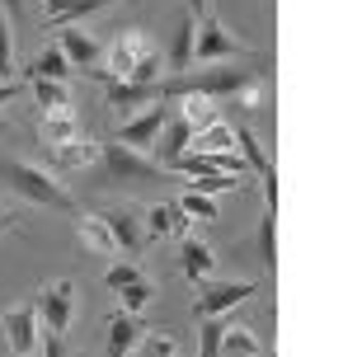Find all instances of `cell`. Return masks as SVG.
<instances>
[{"instance_id": "cell-1", "label": "cell", "mask_w": 362, "mask_h": 357, "mask_svg": "<svg viewBox=\"0 0 362 357\" xmlns=\"http://www.w3.org/2000/svg\"><path fill=\"white\" fill-rule=\"evenodd\" d=\"M250 80H264L259 66H198L184 76H160L156 94L160 99H179V94H207V99H230L235 90H245Z\"/></svg>"}, {"instance_id": "cell-2", "label": "cell", "mask_w": 362, "mask_h": 357, "mask_svg": "<svg viewBox=\"0 0 362 357\" xmlns=\"http://www.w3.org/2000/svg\"><path fill=\"white\" fill-rule=\"evenodd\" d=\"M0 174L10 179V188H19L28 202H38V207H57V212H76V198H71V188L57 179V174L38 170V165H28V160H0Z\"/></svg>"}, {"instance_id": "cell-3", "label": "cell", "mask_w": 362, "mask_h": 357, "mask_svg": "<svg viewBox=\"0 0 362 357\" xmlns=\"http://www.w3.org/2000/svg\"><path fill=\"white\" fill-rule=\"evenodd\" d=\"M99 165H104L108 179H160L165 174L156 160H146L141 151H132V146H122V141L99 146Z\"/></svg>"}, {"instance_id": "cell-4", "label": "cell", "mask_w": 362, "mask_h": 357, "mask_svg": "<svg viewBox=\"0 0 362 357\" xmlns=\"http://www.w3.org/2000/svg\"><path fill=\"white\" fill-rule=\"evenodd\" d=\"M255 282H212V278H202L198 282V320H216V315H226V310H235L240 301H250L255 296Z\"/></svg>"}, {"instance_id": "cell-5", "label": "cell", "mask_w": 362, "mask_h": 357, "mask_svg": "<svg viewBox=\"0 0 362 357\" xmlns=\"http://www.w3.org/2000/svg\"><path fill=\"white\" fill-rule=\"evenodd\" d=\"M71 310H76V282H47V287L38 291V324L47 334H62L71 329Z\"/></svg>"}, {"instance_id": "cell-6", "label": "cell", "mask_w": 362, "mask_h": 357, "mask_svg": "<svg viewBox=\"0 0 362 357\" xmlns=\"http://www.w3.org/2000/svg\"><path fill=\"white\" fill-rule=\"evenodd\" d=\"M235 57H245L240 42L230 38L216 19H202L198 38H193V62H198V66H212V62H235Z\"/></svg>"}, {"instance_id": "cell-7", "label": "cell", "mask_w": 362, "mask_h": 357, "mask_svg": "<svg viewBox=\"0 0 362 357\" xmlns=\"http://www.w3.org/2000/svg\"><path fill=\"white\" fill-rule=\"evenodd\" d=\"M146 52H156V47H151V38L141 33V28H127V33L113 42V52H108V66H104L108 80H132L136 76V62H141Z\"/></svg>"}, {"instance_id": "cell-8", "label": "cell", "mask_w": 362, "mask_h": 357, "mask_svg": "<svg viewBox=\"0 0 362 357\" xmlns=\"http://www.w3.org/2000/svg\"><path fill=\"white\" fill-rule=\"evenodd\" d=\"M5 339L14 357H28L38 348V305H14L5 310Z\"/></svg>"}, {"instance_id": "cell-9", "label": "cell", "mask_w": 362, "mask_h": 357, "mask_svg": "<svg viewBox=\"0 0 362 357\" xmlns=\"http://www.w3.org/2000/svg\"><path fill=\"white\" fill-rule=\"evenodd\" d=\"M165 118H170V108H165V104H151L146 113H136V118L122 122L118 141H122V146H132V151H146V146H156V136H160Z\"/></svg>"}, {"instance_id": "cell-10", "label": "cell", "mask_w": 362, "mask_h": 357, "mask_svg": "<svg viewBox=\"0 0 362 357\" xmlns=\"http://www.w3.org/2000/svg\"><path fill=\"white\" fill-rule=\"evenodd\" d=\"M99 216H104V226L113 230V240H118V250L136 254L141 245H146V235H141V216H136V207H108V212H99Z\"/></svg>"}, {"instance_id": "cell-11", "label": "cell", "mask_w": 362, "mask_h": 357, "mask_svg": "<svg viewBox=\"0 0 362 357\" xmlns=\"http://www.w3.org/2000/svg\"><path fill=\"white\" fill-rule=\"evenodd\" d=\"M188 141H193V127H188L179 113H175V118H165L160 136H156V151H160V160H156V165H160V170H165V165H175V160L188 151Z\"/></svg>"}, {"instance_id": "cell-12", "label": "cell", "mask_w": 362, "mask_h": 357, "mask_svg": "<svg viewBox=\"0 0 362 357\" xmlns=\"http://www.w3.org/2000/svg\"><path fill=\"white\" fill-rule=\"evenodd\" d=\"M179 268H184V278H193V282L212 278V273H216V254H212V245H202L198 235H188V240H184V250H179Z\"/></svg>"}, {"instance_id": "cell-13", "label": "cell", "mask_w": 362, "mask_h": 357, "mask_svg": "<svg viewBox=\"0 0 362 357\" xmlns=\"http://www.w3.org/2000/svg\"><path fill=\"white\" fill-rule=\"evenodd\" d=\"M193 38H198V19H193V14H184V19L175 24V42H170V62H165V66H170V76H184V71L193 66Z\"/></svg>"}, {"instance_id": "cell-14", "label": "cell", "mask_w": 362, "mask_h": 357, "mask_svg": "<svg viewBox=\"0 0 362 357\" xmlns=\"http://www.w3.org/2000/svg\"><path fill=\"white\" fill-rule=\"evenodd\" d=\"M136 344H141V320L118 310V315L108 320V357H127Z\"/></svg>"}, {"instance_id": "cell-15", "label": "cell", "mask_w": 362, "mask_h": 357, "mask_svg": "<svg viewBox=\"0 0 362 357\" xmlns=\"http://www.w3.org/2000/svg\"><path fill=\"white\" fill-rule=\"evenodd\" d=\"M193 156H221V151H235V127L226 122H207L202 132H193Z\"/></svg>"}, {"instance_id": "cell-16", "label": "cell", "mask_w": 362, "mask_h": 357, "mask_svg": "<svg viewBox=\"0 0 362 357\" xmlns=\"http://www.w3.org/2000/svg\"><path fill=\"white\" fill-rule=\"evenodd\" d=\"M42 146H66L81 136V122H76V113L71 108H62V113H42V127H38Z\"/></svg>"}, {"instance_id": "cell-17", "label": "cell", "mask_w": 362, "mask_h": 357, "mask_svg": "<svg viewBox=\"0 0 362 357\" xmlns=\"http://www.w3.org/2000/svg\"><path fill=\"white\" fill-rule=\"evenodd\" d=\"M62 52H66L71 66H94V57H99V42L90 38V33H81V28H62V42H57Z\"/></svg>"}, {"instance_id": "cell-18", "label": "cell", "mask_w": 362, "mask_h": 357, "mask_svg": "<svg viewBox=\"0 0 362 357\" xmlns=\"http://www.w3.org/2000/svg\"><path fill=\"white\" fill-rule=\"evenodd\" d=\"M151 99H160L156 85H132V80H108V104H118L122 113H132L136 104H151Z\"/></svg>"}, {"instance_id": "cell-19", "label": "cell", "mask_w": 362, "mask_h": 357, "mask_svg": "<svg viewBox=\"0 0 362 357\" xmlns=\"http://www.w3.org/2000/svg\"><path fill=\"white\" fill-rule=\"evenodd\" d=\"M259 339L250 334V324H221V357H259Z\"/></svg>"}, {"instance_id": "cell-20", "label": "cell", "mask_w": 362, "mask_h": 357, "mask_svg": "<svg viewBox=\"0 0 362 357\" xmlns=\"http://www.w3.org/2000/svg\"><path fill=\"white\" fill-rule=\"evenodd\" d=\"M141 221H146V235H151V240H165L170 230H179V221H184V212H179L175 202H151Z\"/></svg>"}, {"instance_id": "cell-21", "label": "cell", "mask_w": 362, "mask_h": 357, "mask_svg": "<svg viewBox=\"0 0 362 357\" xmlns=\"http://www.w3.org/2000/svg\"><path fill=\"white\" fill-rule=\"evenodd\" d=\"M71 76V62L62 47H47V52L33 57V66H28V80H66Z\"/></svg>"}, {"instance_id": "cell-22", "label": "cell", "mask_w": 362, "mask_h": 357, "mask_svg": "<svg viewBox=\"0 0 362 357\" xmlns=\"http://www.w3.org/2000/svg\"><path fill=\"white\" fill-rule=\"evenodd\" d=\"M113 0H47V19L52 24H71V19H85L90 10H104Z\"/></svg>"}, {"instance_id": "cell-23", "label": "cell", "mask_w": 362, "mask_h": 357, "mask_svg": "<svg viewBox=\"0 0 362 357\" xmlns=\"http://www.w3.org/2000/svg\"><path fill=\"white\" fill-rule=\"evenodd\" d=\"M179 118H184L193 132H202L207 122H216L212 118V99H207V94H179Z\"/></svg>"}, {"instance_id": "cell-24", "label": "cell", "mask_w": 362, "mask_h": 357, "mask_svg": "<svg viewBox=\"0 0 362 357\" xmlns=\"http://www.w3.org/2000/svg\"><path fill=\"white\" fill-rule=\"evenodd\" d=\"M33 94H38V108H42V113H62V108H71L66 80H33Z\"/></svg>"}, {"instance_id": "cell-25", "label": "cell", "mask_w": 362, "mask_h": 357, "mask_svg": "<svg viewBox=\"0 0 362 357\" xmlns=\"http://www.w3.org/2000/svg\"><path fill=\"white\" fill-rule=\"evenodd\" d=\"M81 240L94 254H118V240H113V230L104 226V216H85L81 221Z\"/></svg>"}, {"instance_id": "cell-26", "label": "cell", "mask_w": 362, "mask_h": 357, "mask_svg": "<svg viewBox=\"0 0 362 357\" xmlns=\"http://www.w3.org/2000/svg\"><path fill=\"white\" fill-rule=\"evenodd\" d=\"M235 146H240L245 165H250L255 174H269V170H273V165H269V156H264V141H259V136L250 132V127H240V132H235Z\"/></svg>"}, {"instance_id": "cell-27", "label": "cell", "mask_w": 362, "mask_h": 357, "mask_svg": "<svg viewBox=\"0 0 362 357\" xmlns=\"http://www.w3.org/2000/svg\"><path fill=\"white\" fill-rule=\"evenodd\" d=\"M57 151V160H62V165H71V170H81V165H94V160H99V146L94 141H81V136H76V141H66V146H52Z\"/></svg>"}, {"instance_id": "cell-28", "label": "cell", "mask_w": 362, "mask_h": 357, "mask_svg": "<svg viewBox=\"0 0 362 357\" xmlns=\"http://www.w3.org/2000/svg\"><path fill=\"white\" fill-rule=\"evenodd\" d=\"M184 216H198V221H216V202L207 198V193H198V188H188V193H179L175 202Z\"/></svg>"}, {"instance_id": "cell-29", "label": "cell", "mask_w": 362, "mask_h": 357, "mask_svg": "<svg viewBox=\"0 0 362 357\" xmlns=\"http://www.w3.org/2000/svg\"><path fill=\"white\" fill-rule=\"evenodd\" d=\"M198 357H221V320H198Z\"/></svg>"}, {"instance_id": "cell-30", "label": "cell", "mask_w": 362, "mask_h": 357, "mask_svg": "<svg viewBox=\"0 0 362 357\" xmlns=\"http://www.w3.org/2000/svg\"><path fill=\"white\" fill-rule=\"evenodd\" d=\"M118 296H122V310H127V315H136V310H141V305L156 296V287L136 278V282H127V287H118Z\"/></svg>"}, {"instance_id": "cell-31", "label": "cell", "mask_w": 362, "mask_h": 357, "mask_svg": "<svg viewBox=\"0 0 362 357\" xmlns=\"http://www.w3.org/2000/svg\"><path fill=\"white\" fill-rule=\"evenodd\" d=\"M255 250H259V264H264V268L273 273V264H278V259H273V212H264V216H259V235H255Z\"/></svg>"}, {"instance_id": "cell-32", "label": "cell", "mask_w": 362, "mask_h": 357, "mask_svg": "<svg viewBox=\"0 0 362 357\" xmlns=\"http://www.w3.org/2000/svg\"><path fill=\"white\" fill-rule=\"evenodd\" d=\"M240 184H245V179H230V174H202V179H198V184H193V188L212 198V193H230V188L240 193Z\"/></svg>"}, {"instance_id": "cell-33", "label": "cell", "mask_w": 362, "mask_h": 357, "mask_svg": "<svg viewBox=\"0 0 362 357\" xmlns=\"http://www.w3.org/2000/svg\"><path fill=\"white\" fill-rule=\"evenodd\" d=\"M136 357H175V339L170 334H151V339H141Z\"/></svg>"}, {"instance_id": "cell-34", "label": "cell", "mask_w": 362, "mask_h": 357, "mask_svg": "<svg viewBox=\"0 0 362 357\" xmlns=\"http://www.w3.org/2000/svg\"><path fill=\"white\" fill-rule=\"evenodd\" d=\"M10 71H14V42H10V19L0 10V76L10 80Z\"/></svg>"}, {"instance_id": "cell-35", "label": "cell", "mask_w": 362, "mask_h": 357, "mask_svg": "<svg viewBox=\"0 0 362 357\" xmlns=\"http://www.w3.org/2000/svg\"><path fill=\"white\" fill-rule=\"evenodd\" d=\"M156 80H160V57H156V52H146L141 62H136L132 85H156Z\"/></svg>"}, {"instance_id": "cell-36", "label": "cell", "mask_w": 362, "mask_h": 357, "mask_svg": "<svg viewBox=\"0 0 362 357\" xmlns=\"http://www.w3.org/2000/svg\"><path fill=\"white\" fill-rule=\"evenodd\" d=\"M136 278H141V273H136V264H113L104 282H108L113 291H118V287H127V282H136Z\"/></svg>"}, {"instance_id": "cell-37", "label": "cell", "mask_w": 362, "mask_h": 357, "mask_svg": "<svg viewBox=\"0 0 362 357\" xmlns=\"http://www.w3.org/2000/svg\"><path fill=\"white\" fill-rule=\"evenodd\" d=\"M47 357H66V353H62V339H57V334H47Z\"/></svg>"}, {"instance_id": "cell-38", "label": "cell", "mask_w": 362, "mask_h": 357, "mask_svg": "<svg viewBox=\"0 0 362 357\" xmlns=\"http://www.w3.org/2000/svg\"><path fill=\"white\" fill-rule=\"evenodd\" d=\"M14 90H19V85H14V80H0V104H5V99H10Z\"/></svg>"}, {"instance_id": "cell-39", "label": "cell", "mask_w": 362, "mask_h": 357, "mask_svg": "<svg viewBox=\"0 0 362 357\" xmlns=\"http://www.w3.org/2000/svg\"><path fill=\"white\" fill-rule=\"evenodd\" d=\"M188 14L198 19V14H207V0H188Z\"/></svg>"}, {"instance_id": "cell-40", "label": "cell", "mask_w": 362, "mask_h": 357, "mask_svg": "<svg viewBox=\"0 0 362 357\" xmlns=\"http://www.w3.org/2000/svg\"><path fill=\"white\" fill-rule=\"evenodd\" d=\"M14 226H19V216H0V235H5V230H14Z\"/></svg>"}, {"instance_id": "cell-41", "label": "cell", "mask_w": 362, "mask_h": 357, "mask_svg": "<svg viewBox=\"0 0 362 357\" xmlns=\"http://www.w3.org/2000/svg\"><path fill=\"white\" fill-rule=\"evenodd\" d=\"M0 216H5V212H0Z\"/></svg>"}]
</instances>
